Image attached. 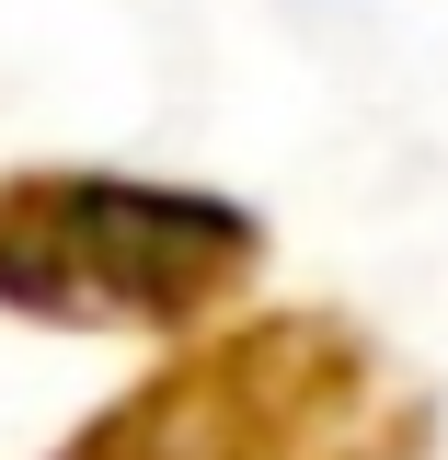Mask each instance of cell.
<instances>
[{
    "label": "cell",
    "mask_w": 448,
    "mask_h": 460,
    "mask_svg": "<svg viewBox=\"0 0 448 460\" xmlns=\"http://www.w3.org/2000/svg\"><path fill=\"white\" fill-rule=\"evenodd\" d=\"M426 392L334 311L242 323L115 402L69 460H414Z\"/></svg>",
    "instance_id": "1"
},
{
    "label": "cell",
    "mask_w": 448,
    "mask_h": 460,
    "mask_svg": "<svg viewBox=\"0 0 448 460\" xmlns=\"http://www.w3.org/2000/svg\"><path fill=\"white\" fill-rule=\"evenodd\" d=\"M265 265V230L196 184L35 172L0 184V299L47 323H196Z\"/></svg>",
    "instance_id": "2"
}]
</instances>
